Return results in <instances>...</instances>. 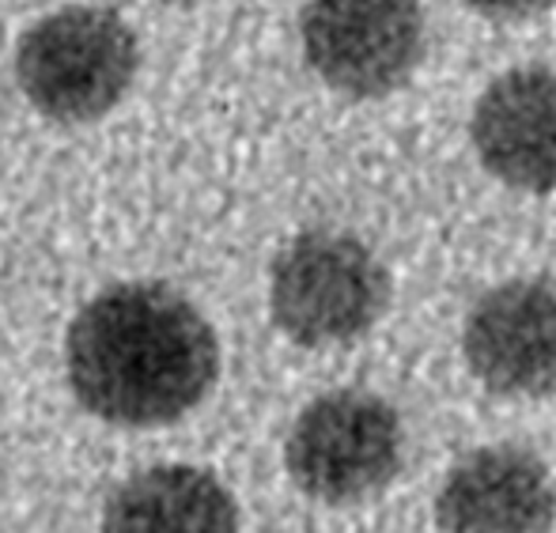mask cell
Wrapping results in <instances>:
<instances>
[{
    "instance_id": "6da1fadb",
    "label": "cell",
    "mask_w": 556,
    "mask_h": 533,
    "mask_svg": "<svg viewBox=\"0 0 556 533\" xmlns=\"http://www.w3.org/2000/svg\"><path fill=\"white\" fill-rule=\"evenodd\" d=\"M68 382L88 413L155 428L186 417L213 390L220 344L213 326L167 284H114L68 326Z\"/></svg>"
},
{
    "instance_id": "7a4b0ae2",
    "label": "cell",
    "mask_w": 556,
    "mask_h": 533,
    "mask_svg": "<svg viewBox=\"0 0 556 533\" xmlns=\"http://www.w3.org/2000/svg\"><path fill=\"white\" fill-rule=\"evenodd\" d=\"M137 38L111 8L68 4L42 15L15 50V76L38 114L96 122L122 103L137 76Z\"/></svg>"
},
{
    "instance_id": "3957f363",
    "label": "cell",
    "mask_w": 556,
    "mask_h": 533,
    "mask_svg": "<svg viewBox=\"0 0 556 533\" xmlns=\"http://www.w3.org/2000/svg\"><path fill=\"white\" fill-rule=\"evenodd\" d=\"M387 307L390 272L356 234L303 231L273 262V321L303 348L356 341L387 315Z\"/></svg>"
},
{
    "instance_id": "277c9868",
    "label": "cell",
    "mask_w": 556,
    "mask_h": 533,
    "mask_svg": "<svg viewBox=\"0 0 556 533\" xmlns=\"http://www.w3.org/2000/svg\"><path fill=\"white\" fill-rule=\"evenodd\" d=\"M402 443V417L387 397L371 390H333L295 417L285 466L303 496L333 507L359 504L394 481Z\"/></svg>"
},
{
    "instance_id": "5b68a950",
    "label": "cell",
    "mask_w": 556,
    "mask_h": 533,
    "mask_svg": "<svg viewBox=\"0 0 556 533\" xmlns=\"http://www.w3.org/2000/svg\"><path fill=\"white\" fill-rule=\"evenodd\" d=\"M303 58L318 80L349 99H387L425 61L420 0H307Z\"/></svg>"
},
{
    "instance_id": "8992f818",
    "label": "cell",
    "mask_w": 556,
    "mask_h": 533,
    "mask_svg": "<svg viewBox=\"0 0 556 533\" xmlns=\"http://www.w3.org/2000/svg\"><path fill=\"white\" fill-rule=\"evenodd\" d=\"M462 356L473 379L500 397H545L556 390V284L504 280L469 307Z\"/></svg>"
},
{
    "instance_id": "52a82bcc",
    "label": "cell",
    "mask_w": 556,
    "mask_h": 533,
    "mask_svg": "<svg viewBox=\"0 0 556 533\" xmlns=\"http://www.w3.org/2000/svg\"><path fill=\"white\" fill-rule=\"evenodd\" d=\"M443 533H553L556 484L534 450L492 443L451 466L435 492Z\"/></svg>"
},
{
    "instance_id": "ba28073f",
    "label": "cell",
    "mask_w": 556,
    "mask_h": 533,
    "mask_svg": "<svg viewBox=\"0 0 556 533\" xmlns=\"http://www.w3.org/2000/svg\"><path fill=\"white\" fill-rule=\"evenodd\" d=\"M481 167L522 193L556 190V68L522 65L481 91L469 117Z\"/></svg>"
},
{
    "instance_id": "9c48e42d",
    "label": "cell",
    "mask_w": 556,
    "mask_h": 533,
    "mask_svg": "<svg viewBox=\"0 0 556 533\" xmlns=\"http://www.w3.org/2000/svg\"><path fill=\"white\" fill-rule=\"evenodd\" d=\"M103 533H239V507L205 469L155 466L114 492Z\"/></svg>"
},
{
    "instance_id": "30bf717a",
    "label": "cell",
    "mask_w": 556,
    "mask_h": 533,
    "mask_svg": "<svg viewBox=\"0 0 556 533\" xmlns=\"http://www.w3.org/2000/svg\"><path fill=\"white\" fill-rule=\"evenodd\" d=\"M466 4L492 20H527V15L549 12L556 0H466Z\"/></svg>"
},
{
    "instance_id": "8fae6325",
    "label": "cell",
    "mask_w": 556,
    "mask_h": 533,
    "mask_svg": "<svg viewBox=\"0 0 556 533\" xmlns=\"http://www.w3.org/2000/svg\"><path fill=\"white\" fill-rule=\"evenodd\" d=\"M178 4H190V0H178Z\"/></svg>"
}]
</instances>
